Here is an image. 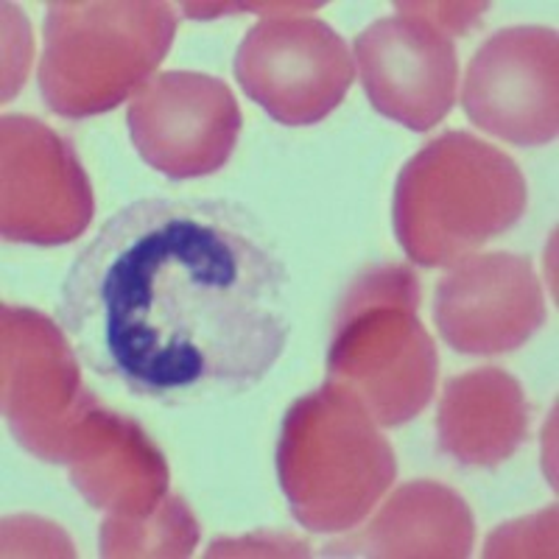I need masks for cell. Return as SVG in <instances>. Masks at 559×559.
Here are the masks:
<instances>
[{
    "mask_svg": "<svg viewBox=\"0 0 559 559\" xmlns=\"http://www.w3.org/2000/svg\"><path fill=\"white\" fill-rule=\"evenodd\" d=\"M57 324L93 376L134 401H229L261 386L286 353L292 272L243 202L134 199L73 258Z\"/></svg>",
    "mask_w": 559,
    "mask_h": 559,
    "instance_id": "6da1fadb",
    "label": "cell"
},
{
    "mask_svg": "<svg viewBox=\"0 0 559 559\" xmlns=\"http://www.w3.org/2000/svg\"><path fill=\"white\" fill-rule=\"evenodd\" d=\"M526 179L512 157L467 132H445L403 166L394 233L419 266H453L521 222Z\"/></svg>",
    "mask_w": 559,
    "mask_h": 559,
    "instance_id": "7a4b0ae2",
    "label": "cell"
},
{
    "mask_svg": "<svg viewBox=\"0 0 559 559\" xmlns=\"http://www.w3.org/2000/svg\"><path fill=\"white\" fill-rule=\"evenodd\" d=\"M376 426L356 394L331 381L288 408L277 476L294 521L311 532H347L372 512L397 476Z\"/></svg>",
    "mask_w": 559,
    "mask_h": 559,
    "instance_id": "3957f363",
    "label": "cell"
},
{
    "mask_svg": "<svg viewBox=\"0 0 559 559\" xmlns=\"http://www.w3.org/2000/svg\"><path fill=\"white\" fill-rule=\"evenodd\" d=\"M417 306V274L406 266L369 269L338 306L328 381L356 394L383 428L417 417L433 394L439 361Z\"/></svg>",
    "mask_w": 559,
    "mask_h": 559,
    "instance_id": "277c9868",
    "label": "cell"
},
{
    "mask_svg": "<svg viewBox=\"0 0 559 559\" xmlns=\"http://www.w3.org/2000/svg\"><path fill=\"white\" fill-rule=\"evenodd\" d=\"M177 14L166 3H48L39 90L64 118L109 112L171 48Z\"/></svg>",
    "mask_w": 559,
    "mask_h": 559,
    "instance_id": "5b68a950",
    "label": "cell"
},
{
    "mask_svg": "<svg viewBox=\"0 0 559 559\" xmlns=\"http://www.w3.org/2000/svg\"><path fill=\"white\" fill-rule=\"evenodd\" d=\"M233 70L241 90L277 123L311 127L344 102L356 59L319 17H269L238 45Z\"/></svg>",
    "mask_w": 559,
    "mask_h": 559,
    "instance_id": "8992f818",
    "label": "cell"
},
{
    "mask_svg": "<svg viewBox=\"0 0 559 559\" xmlns=\"http://www.w3.org/2000/svg\"><path fill=\"white\" fill-rule=\"evenodd\" d=\"M127 121L140 159L182 182L227 166L241 132V109L222 79L168 70L134 93Z\"/></svg>",
    "mask_w": 559,
    "mask_h": 559,
    "instance_id": "52a82bcc",
    "label": "cell"
},
{
    "mask_svg": "<svg viewBox=\"0 0 559 559\" xmlns=\"http://www.w3.org/2000/svg\"><path fill=\"white\" fill-rule=\"evenodd\" d=\"M462 107L476 127L507 143H554L557 32L521 26L492 34L467 68Z\"/></svg>",
    "mask_w": 559,
    "mask_h": 559,
    "instance_id": "ba28073f",
    "label": "cell"
},
{
    "mask_svg": "<svg viewBox=\"0 0 559 559\" xmlns=\"http://www.w3.org/2000/svg\"><path fill=\"white\" fill-rule=\"evenodd\" d=\"M93 218L90 182L73 148L43 121L3 118V238L68 243Z\"/></svg>",
    "mask_w": 559,
    "mask_h": 559,
    "instance_id": "9c48e42d",
    "label": "cell"
},
{
    "mask_svg": "<svg viewBox=\"0 0 559 559\" xmlns=\"http://www.w3.org/2000/svg\"><path fill=\"white\" fill-rule=\"evenodd\" d=\"M356 59L372 107L406 129L428 132L453 109L456 48L426 14L376 20L356 37Z\"/></svg>",
    "mask_w": 559,
    "mask_h": 559,
    "instance_id": "30bf717a",
    "label": "cell"
},
{
    "mask_svg": "<svg viewBox=\"0 0 559 559\" xmlns=\"http://www.w3.org/2000/svg\"><path fill=\"white\" fill-rule=\"evenodd\" d=\"M433 319L459 353L496 356L521 347L546 322V306L528 258L492 252L453 263L437 288Z\"/></svg>",
    "mask_w": 559,
    "mask_h": 559,
    "instance_id": "8fae6325",
    "label": "cell"
},
{
    "mask_svg": "<svg viewBox=\"0 0 559 559\" xmlns=\"http://www.w3.org/2000/svg\"><path fill=\"white\" fill-rule=\"evenodd\" d=\"M439 451L471 467H498L526 439L528 414L521 383L487 367L453 378L437 419Z\"/></svg>",
    "mask_w": 559,
    "mask_h": 559,
    "instance_id": "7c38bea8",
    "label": "cell"
},
{
    "mask_svg": "<svg viewBox=\"0 0 559 559\" xmlns=\"http://www.w3.org/2000/svg\"><path fill=\"white\" fill-rule=\"evenodd\" d=\"M464 501L445 487L408 484L386 503L364 534V551L372 557H467L473 548V523H428L462 512Z\"/></svg>",
    "mask_w": 559,
    "mask_h": 559,
    "instance_id": "4fadbf2b",
    "label": "cell"
}]
</instances>
